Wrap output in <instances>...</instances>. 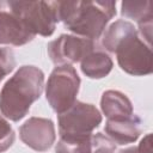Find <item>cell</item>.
<instances>
[{
    "instance_id": "1",
    "label": "cell",
    "mask_w": 153,
    "mask_h": 153,
    "mask_svg": "<svg viewBox=\"0 0 153 153\" xmlns=\"http://www.w3.org/2000/svg\"><path fill=\"white\" fill-rule=\"evenodd\" d=\"M44 87V74L35 66L20 67L0 91V111L18 122L25 117L31 105L41 97Z\"/></svg>"
},
{
    "instance_id": "2",
    "label": "cell",
    "mask_w": 153,
    "mask_h": 153,
    "mask_svg": "<svg viewBox=\"0 0 153 153\" xmlns=\"http://www.w3.org/2000/svg\"><path fill=\"white\" fill-rule=\"evenodd\" d=\"M116 14V1H59L60 22L80 37L97 39Z\"/></svg>"
},
{
    "instance_id": "3",
    "label": "cell",
    "mask_w": 153,
    "mask_h": 153,
    "mask_svg": "<svg viewBox=\"0 0 153 153\" xmlns=\"http://www.w3.org/2000/svg\"><path fill=\"white\" fill-rule=\"evenodd\" d=\"M7 5L35 36H51L60 22L59 1H7Z\"/></svg>"
},
{
    "instance_id": "4",
    "label": "cell",
    "mask_w": 153,
    "mask_h": 153,
    "mask_svg": "<svg viewBox=\"0 0 153 153\" xmlns=\"http://www.w3.org/2000/svg\"><path fill=\"white\" fill-rule=\"evenodd\" d=\"M80 87V78L72 65L57 66L45 85V97L51 109L59 115L68 110L75 102Z\"/></svg>"
},
{
    "instance_id": "5",
    "label": "cell",
    "mask_w": 153,
    "mask_h": 153,
    "mask_svg": "<svg viewBox=\"0 0 153 153\" xmlns=\"http://www.w3.org/2000/svg\"><path fill=\"white\" fill-rule=\"evenodd\" d=\"M115 54L122 71L128 74L141 76L152 73L151 47L139 36L137 32L127 37L116 48Z\"/></svg>"
},
{
    "instance_id": "6",
    "label": "cell",
    "mask_w": 153,
    "mask_h": 153,
    "mask_svg": "<svg viewBox=\"0 0 153 153\" xmlns=\"http://www.w3.org/2000/svg\"><path fill=\"white\" fill-rule=\"evenodd\" d=\"M100 123L99 110L92 104L79 100L68 110L57 115L60 135H91Z\"/></svg>"
},
{
    "instance_id": "7",
    "label": "cell",
    "mask_w": 153,
    "mask_h": 153,
    "mask_svg": "<svg viewBox=\"0 0 153 153\" xmlns=\"http://www.w3.org/2000/svg\"><path fill=\"white\" fill-rule=\"evenodd\" d=\"M94 41L74 35H61L48 44V55L57 65H72L81 60L94 50Z\"/></svg>"
},
{
    "instance_id": "8",
    "label": "cell",
    "mask_w": 153,
    "mask_h": 153,
    "mask_svg": "<svg viewBox=\"0 0 153 153\" xmlns=\"http://www.w3.org/2000/svg\"><path fill=\"white\" fill-rule=\"evenodd\" d=\"M20 140L37 152L48 151L55 142V128L51 120L31 117L19 128Z\"/></svg>"
},
{
    "instance_id": "9",
    "label": "cell",
    "mask_w": 153,
    "mask_h": 153,
    "mask_svg": "<svg viewBox=\"0 0 153 153\" xmlns=\"http://www.w3.org/2000/svg\"><path fill=\"white\" fill-rule=\"evenodd\" d=\"M33 38L35 35L8 7L7 1H0V44L19 47L31 42Z\"/></svg>"
},
{
    "instance_id": "10",
    "label": "cell",
    "mask_w": 153,
    "mask_h": 153,
    "mask_svg": "<svg viewBox=\"0 0 153 153\" xmlns=\"http://www.w3.org/2000/svg\"><path fill=\"white\" fill-rule=\"evenodd\" d=\"M105 133L117 145L135 142L141 134V120L135 114L122 120H108Z\"/></svg>"
},
{
    "instance_id": "11",
    "label": "cell",
    "mask_w": 153,
    "mask_h": 153,
    "mask_svg": "<svg viewBox=\"0 0 153 153\" xmlns=\"http://www.w3.org/2000/svg\"><path fill=\"white\" fill-rule=\"evenodd\" d=\"M100 108L108 120H122L133 115V105L129 98L115 90L105 91L100 99Z\"/></svg>"
},
{
    "instance_id": "12",
    "label": "cell",
    "mask_w": 153,
    "mask_h": 153,
    "mask_svg": "<svg viewBox=\"0 0 153 153\" xmlns=\"http://www.w3.org/2000/svg\"><path fill=\"white\" fill-rule=\"evenodd\" d=\"M112 69V60L108 54L93 50L81 60V72L91 79H102Z\"/></svg>"
},
{
    "instance_id": "13",
    "label": "cell",
    "mask_w": 153,
    "mask_h": 153,
    "mask_svg": "<svg viewBox=\"0 0 153 153\" xmlns=\"http://www.w3.org/2000/svg\"><path fill=\"white\" fill-rule=\"evenodd\" d=\"M136 30L134 25L127 20L118 19L115 23H112L103 35V45L106 50L115 53L116 48L120 45L121 42H123L127 37L135 33Z\"/></svg>"
},
{
    "instance_id": "14",
    "label": "cell",
    "mask_w": 153,
    "mask_h": 153,
    "mask_svg": "<svg viewBox=\"0 0 153 153\" xmlns=\"http://www.w3.org/2000/svg\"><path fill=\"white\" fill-rule=\"evenodd\" d=\"M56 153H93L91 135H60Z\"/></svg>"
},
{
    "instance_id": "15",
    "label": "cell",
    "mask_w": 153,
    "mask_h": 153,
    "mask_svg": "<svg viewBox=\"0 0 153 153\" xmlns=\"http://www.w3.org/2000/svg\"><path fill=\"white\" fill-rule=\"evenodd\" d=\"M121 13L127 18H131L137 24L152 20V2L146 1H123Z\"/></svg>"
},
{
    "instance_id": "16",
    "label": "cell",
    "mask_w": 153,
    "mask_h": 153,
    "mask_svg": "<svg viewBox=\"0 0 153 153\" xmlns=\"http://www.w3.org/2000/svg\"><path fill=\"white\" fill-rule=\"evenodd\" d=\"M115 142L102 133L92 134V152L93 153H115Z\"/></svg>"
},
{
    "instance_id": "17",
    "label": "cell",
    "mask_w": 153,
    "mask_h": 153,
    "mask_svg": "<svg viewBox=\"0 0 153 153\" xmlns=\"http://www.w3.org/2000/svg\"><path fill=\"white\" fill-rule=\"evenodd\" d=\"M16 67L14 54L10 48H0V81Z\"/></svg>"
},
{
    "instance_id": "18",
    "label": "cell",
    "mask_w": 153,
    "mask_h": 153,
    "mask_svg": "<svg viewBox=\"0 0 153 153\" xmlns=\"http://www.w3.org/2000/svg\"><path fill=\"white\" fill-rule=\"evenodd\" d=\"M14 141V131L11 124L0 116V153L7 151Z\"/></svg>"
},
{
    "instance_id": "19",
    "label": "cell",
    "mask_w": 153,
    "mask_h": 153,
    "mask_svg": "<svg viewBox=\"0 0 153 153\" xmlns=\"http://www.w3.org/2000/svg\"><path fill=\"white\" fill-rule=\"evenodd\" d=\"M118 153H153V148H152V134H147L141 140V142L139 143V146L122 149Z\"/></svg>"
}]
</instances>
